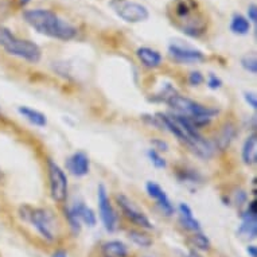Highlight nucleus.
I'll return each instance as SVG.
<instances>
[{
    "instance_id": "obj_1",
    "label": "nucleus",
    "mask_w": 257,
    "mask_h": 257,
    "mask_svg": "<svg viewBox=\"0 0 257 257\" xmlns=\"http://www.w3.org/2000/svg\"><path fill=\"white\" fill-rule=\"evenodd\" d=\"M23 19L38 34L58 41H72L78 34L76 26L65 21L58 14L47 9L26 10Z\"/></svg>"
},
{
    "instance_id": "obj_2",
    "label": "nucleus",
    "mask_w": 257,
    "mask_h": 257,
    "mask_svg": "<svg viewBox=\"0 0 257 257\" xmlns=\"http://www.w3.org/2000/svg\"><path fill=\"white\" fill-rule=\"evenodd\" d=\"M169 17L177 29L191 38H199L207 31L206 18L194 0H173Z\"/></svg>"
},
{
    "instance_id": "obj_3",
    "label": "nucleus",
    "mask_w": 257,
    "mask_h": 257,
    "mask_svg": "<svg viewBox=\"0 0 257 257\" xmlns=\"http://www.w3.org/2000/svg\"><path fill=\"white\" fill-rule=\"evenodd\" d=\"M167 105L174 110V113L185 116L193 122L197 130H202L213 121L219 113L218 108L205 105L201 102L195 101L193 98L182 96L179 93L174 94L173 97L167 101Z\"/></svg>"
},
{
    "instance_id": "obj_4",
    "label": "nucleus",
    "mask_w": 257,
    "mask_h": 257,
    "mask_svg": "<svg viewBox=\"0 0 257 257\" xmlns=\"http://www.w3.org/2000/svg\"><path fill=\"white\" fill-rule=\"evenodd\" d=\"M19 217L23 222L33 226L35 233L43 241L53 244L57 241V221L54 213L46 207H34L30 205H22L19 207Z\"/></svg>"
},
{
    "instance_id": "obj_5",
    "label": "nucleus",
    "mask_w": 257,
    "mask_h": 257,
    "mask_svg": "<svg viewBox=\"0 0 257 257\" xmlns=\"http://www.w3.org/2000/svg\"><path fill=\"white\" fill-rule=\"evenodd\" d=\"M0 47H3L7 54L29 63H38L42 59V50L37 43L30 39L18 38L3 26H0Z\"/></svg>"
},
{
    "instance_id": "obj_6",
    "label": "nucleus",
    "mask_w": 257,
    "mask_h": 257,
    "mask_svg": "<svg viewBox=\"0 0 257 257\" xmlns=\"http://www.w3.org/2000/svg\"><path fill=\"white\" fill-rule=\"evenodd\" d=\"M47 177L51 199L55 203L63 205L68 201L69 195V181L65 170L54 160L47 159Z\"/></svg>"
},
{
    "instance_id": "obj_7",
    "label": "nucleus",
    "mask_w": 257,
    "mask_h": 257,
    "mask_svg": "<svg viewBox=\"0 0 257 257\" xmlns=\"http://www.w3.org/2000/svg\"><path fill=\"white\" fill-rule=\"evenodd\" d=\"M108 5L117 17L126 23H142L150 18L147 7L134 0H109Z\"/></svg>"
},
{
    "instance_id": "obj_8",
    "label": "nucleus",
    "mask_w": 257,
    "mask_h": 257,
    "mask_svg": "<svg viewBox=\"0 0 257 257\" xmlns=\"http://www.w3.org/2000/svg\"><path fill=\"white\" fill-rule=\"evenodd\" d=\"M116 203L120 207L122 215L125 217L130 222L138 229H143V230H152L154 229V223L148 215L142 211L139 207L136 206L135 203L132 202L131 199L128 198L125 194H117L116 195Z\"/></svg>"
},
{
    "instance_id": "obj_9",
    "label": "nucleus",
    "mask_w": 257,
    "mask_h": 257,
    "mask_svg": "<svg viewBox=\"0 0 257 257\" xmlns=\"http://www.w3.org/2000/svg\"><path fill=\"white\" fill-rule=\"evenodd\" d=\"M97 205L98 215L104 229L108 233H114L118 229V215L112 205L108 190L102 183L97 187Z\"/></svg>"
},
{
    "instance_id": "obj_10",
    "label": "nucleus",
    "mask_w": 257,
    "mask_h": 257,
    "mask_svg": "<svg viewBox=\"0 0 257 257\" xmlns=\"http://www.w3.org/2000/svg\"><path fill=\"white\" fill-rule=\"evenodd\" d=\"M241 222L237 228V237L245 241H254L257 238V203L256 199L246 203L241 211Z\"/></svg>"
},
{
    "instance_id": "obj_11",
    "label": "nucleus",
    "mask_w": 257,
    "mask_h": 257,
    "mask_svg": "<svg viewBox=\"0 0 257 257\" xmlns=\"http://www.w3.org/2000/svg\"><path fill=\"white\" fill-rule=\"evenodd\" d=\"M169 55L178 63L195 65L206 59V55L198 49L190 46H183L181 43H171L169 46Z\"/></svg>"
},
{
    "instance_id": "obj_12",
    "label": "nucleus",
    "mask_w": 257,
    "mask_h": 257,
    "mask_svg": "<svg viewBox=\"0 0 257 257\" xmlns=\"http://www.w3.org/2000/svg\"><path fill=\"white\" fill-rule=\"evenodd\" d=\"M146 190H147L148 197L154 199L156 203V207L165 217H173L175 214V206L170 201L169 195L166 194V191L162 189V186L158 185L156 182L148 181L146 183Z\"/></svg>"
},
{
    "instance_id": "obj_13",
    "label": "nucleus",
    "mask_w": 257,
    "mask_h": 257,
    "mask_svg": "<svg viewBox=\"0 0 257 257\" xmlns=\"http://www.w3.org/2000/svg\"><path fill=\"white\" fill-rule=\"evenodd\" d=\"M238 135V130H237V125L233 121H225L222 125L219 126L218 132L215 134L214 140H211L213 144H214L215 151L223 152L226 151L232 143L234 142V139Z\"/></svg>"
},
{
    "instance_id": "obj_14",
    "label": "nucleus",
    "mask_w": 257,
    "mask_h": 257,
    "mask_svg": "<svg viewBox=\"0 0 257 257\" xmlns=\"http://www.w3.org/2000/svg\"><path fill=\"white\" fill-rule=\"evenodd\" d=\"M65 167L73 177H86L90 173V159L84 151H77L66 159Z\"/></svg>"
},
{
    "instance_id": "obj_15",
    "label": "nucleus",
    "mask_w": 257,
    "mask_h": 257,
    "mask_svg": "<svg viewBox=\"0 0 257 257\" xmlns=\"http://www.w3.org/2000/svg\"><path fill=\"white\" fill-rule=\"evenodd\" d=\"M178 211V223L183 230L189 232L190 234L195 232H201L202 226L201 222L194 217V213L191 210V207L185 202H181L175 209Z\"/></svg>"
},
{
    "instance_id": "obj_16",
    "label": "nucleus",
    "mask_w": 257,
    "mask_h": 257,
    "mask_svg": "<svg viewBox=\"0 0 257 257\" xmlns=\"http://www.w3.org/2000/svg\"><path fill=\"white\" fill-rule=\"evenodd\" d=\"M136 57L139 59V62L147 69H158L163 65V55L159 51L151 47L142 46L136 49Z\"/></svg>"
},
{
    "instance_id": "obj_17",
    "label": "nucleus",
    "mask_w": 257,
    "mask_h": 257,
    "mask_svg": "<svg viewBox=\"0 0 257 257\" xmlns=\"http://www.w3.org/2000/svg\"><path fill=\"white\" fill-rule=\"evenodd\" d=\"M102 257H130V248L121 240H108L100 246Z\"/></svg>"
},
{
    "instance_id": "obj_18",
    "label": "nucleus",
    "mask_w": 257,
    "mask_h": 257,
    "mask_svg": "<svg viewBox=\"0 0 257 257\" xmlns=\"http://www.w3.org/2000/svg\"><path fill=\"white\" fill-rule=\"evenodd\" d=\"M70 209L78 217L82 225L88 226V228H96V225H97V214L94 213L92 207H89L84 202H77L73 206H70Z\"/></svg>"
},
{
    "instance_id": "obj_19",
    "label": "nucleus",
    "mask_w": 257,
    "mask_h": 257,
    "mask_svg": "<svg viewBox=\"0 0 257 257\" xmlns=\"http://www.w3.org/2000/svg\"><path fill=\"white\" fill-rule=\"evenodd\" d=\"M241 158L246 166H254L257 163V135L253 132L245 139L241 150Z\"/></svg>"
},
{
    "instance_id": "obj_20",
    "label": "nucleus",
    "mask_w": 257,
    "mask_h": 257,
    "mask_svg": "<svg viewBox=\"0 0 257 257\" xmlns=\"http://www.w3.org/2000/svg\"><path fill=\"white\" fill-rule=\"evenodd\" d=\"M18 113L21 114L22 117L27 120L30 124H33L34 126L43 128V126L47 125V116L45 113H42L41 110L30 108L27 105H22L18 108Z\"/></svg>"
},
{
    "instance_id": "obj_21",
    "label": "nucleus",
    "mask_w": 257,
    "mask_h": 257,
    "mask_svg": "<svg viewBox=\"0 0 257 257\" xmlns=\"http://www.w3.org/2000/svg\"><path fill=\"white\" fill-rule=\"evenodd\" d=\"M177 178L182 185L187 186V187H197L203 182V177L201 175V173H198L197 170L191 169V167L178 169Z\"/></svg>"
},
{
    "instance_id": "obj_22",
    "label": "nucleus",
    "mask_w": 257,
    "mask_h": 257,
    "mask_svg": "<svg viewBox=\"0 0 257 257\" xmlns=\"http://www.w3.org/2000/svg\"><path fill=\"white\" fill-rule=\"evenodd\" d=\"M126 237H128V240L131 241L132 244L136 245L140 249H150L154 245L152 237L148 234L147 230H143V229H130L126 232Z\"/></svg>"
},
{
    "instance_id": "obj_23",
    "label": "nucleus",
    "mask_w": 257,
    "mask_h": 257,
    "mask_svg": "<svg viewBox=\"0 0 257 257\" xmlns=\"http://www.w3.org/2000/svg\"><path fill=\"white\" fill-rule=\"evenodd\" d=\"M190 245V249L197 250L199 253H207L211 250V241L210 238L201 230V232L191 233L187 238Z\"/></svg>"
},
{
    "instance_id": "obj_24",
    "label": "nucleus",
    "mask_w": 257,
    "mask_h": 257,
    "mask_svg": "<svg viewBox=\"0 0 257 257\" xmlns=\"http://www.w3.org/2000/svg\"><path fill=\"white\" fill-rule=\"evenodd\" d=\"M229 27L233 34L240 35V37L248 35L250 33V22L241 14H233Z\"/></svg>"
},
{
    "instance_id": "obj_25",
    "label": "nucleus",
    "mask_w": 257,
    "mask_h": 257,
    "mask_svg": "<svg viewBox=\"0 0 257 257\" xmlns=\"http://www.w3.org/2000/svg\"><path fill=\"white\" fill-rule=\"evenodd\" d=\"M63 217H65V219H66V223H68V228L70 234H72L73 237L80 236L81 230H82V223H81V221L78 219V217L73 213L70 206L63 207Z\"/></svg>"
},
{
    "instance_id": "obj_26",
    "label": "nucleus",
    "mask_w": 257,
    "mask_h": 257,
    "mask_svg": "<svg viewBox=\"0 0 257 257\" xmlns=\"http://www.w3.org/2000/svg\"><path fill=\"white\" fill-rule=\"evenodd\" d=\"M178 90L175 89V86H173L171 84L163 85V88L160 89L159 92L152 94L151 101L152 102H159V104H167L170 98L173 97L174 94H177Z\"/></svg>"
},
{
    "instance_id": "obj_27",
    "label": "nucleus",
    "mask_w": 257,
    "mask_h": 257,
    "mask_svg": "<svg viewBox=\"0 0 257 257\" xmlns=\"http://www.w3.org/2000/svg\"><path fill=\"white\" fill-rule=\"evenodd\" d=\"M241 68L249 74H256L257 73V58L256 54H246L241 58Z\"/></svg>"
},
{
    "instance_id": "obj_28",
    "label": "nucleus",
    "mask_w": 257,
    "mask_h": 257,
    "mask_svg": "<svg viewBox=\"0 0 257 257\" xmlns=\"http://www.w3.org/2000/svg\"><path fill=\"white\" fill-rule=\"evenodd\" d=\"M147 156L148 159H150V162L152 163V166L156 167V169L162 170L167 167V162H166V159L163 158V155H162L160 152L156 151V150H154V148H150V150H148Z\"/></svg>"
},
{
    "instance_id": "obj_29",
    "label": "nucleus",
    "mask_w": 257,
    "mask_h": 257,
    "mask_svg": "<svg viewBox=\"0 0 257 257\" xmlns=\"http://www.w3.org/2000/svg\"><path fill=\"white\" fill-rule=\"evenodd\" d=\"M232 199L237 207H242L248 203V194L242 189H237L232 194Z\"/></svg>"
},
{
    "instance_id": "obj_30",
    "label": "nucleus",
    "mask_w": 257,
    "mask_h": 257,
    "mask_svg": "<svg viewBox=\"0 0 257 257\" xmlns=\"http://www.w3.org/2000/svg\"><path fill=\"white\" fill-rule=\"evenodd\" d=\"M205 76L202 73L198 72V70H194V72H190V74L187 76V82H189L190 86H199L205 82Z\"/></svg>"
},
{
    "instance_id": "obj_31",
    "label": "nucleus",
    "mask_w": 257,
    "mask_h": 257,
    "mask_svg": "<svg viewBox=\"0 0 257 257\" xmlns=\"http://www.w3.org/2000/svg\"><path fill=\"white\" fill-rule=\"evenodd\" d=\"M205 81H206L207 88L211 89V90H218V89L222 88V80H221L217 74L210 73V74L207 76V80Z\"/></svg>"
},
{
    "instance_id": "obj_32",
    "label": "nucleus",
    "mask_w": 257,
    "mask_h": 257,
    "mask_svg": "<svg viewBox=\"0 0 257 257\" xmlns=\"http://www.w3.org/2000/svg\"><path fill=\"white\" fill-rule=\"evenodd\" d=\"M151 146L154 150H156L158 152H167L169 151V143L163 139H158V138H154L151 140Z\"/></svg>"
},
{
    "instance_id": "obj_33",
    "label": "nucleus",
    "mask_w": 257,
    "mask_h": 257,
    "mask_svg": "<svg viewBox=\"0 0 257 257\" xmlns=\"http://www.w3.org/2000/svg\"><path fill=\"white\" fill-rule=\"evenodd\" d=\"M244 100L245 102L248 104L253 110L257 109V97H256V93L253 92H245L244 93Z\"/></svg>"
},
{
    "instance_id": "obj_34",
    "label": "nucleus",
    "mask_w": 257,
    "mask_h": 257,
    "mask_svg": "<svg viewBox=\"0 0 257 257\" xmlns=\"http://www.w3.org/2000/svg\"><path fill=\"white\" fill-rule=\"evenodd\" d=\"M246 19H248L249 22H252V23H256L257 22V6L253 3V5H250L248 7V11H246Z\"/></svg>"
},
{
    "instance_id": "obj_35",
    "label": "nucleus",
    "mask_w": 257,
    "mask_h": 257,
    "mask_svg": "<svg viewBox=\"0 0 257 257\" xmlns=\"http://www.w3.org/2000/svg\"><path fill=\"white\" fill-rule=\"evenodd\" d=\"M50 257H69V252L66 250V249L57 248L55 250H53Z\"/></svg>"
},
{
    "instance_id": "obj_36",
    "label": "nucleus",
    "mask_w": 257,
    "mask_h": 257,
    "mask_svg": "<svg viewBox=\"0 0 257 257\" xmlns=\"http://www.w3.org/2000/svg\"><path fill=\"white\" fill-rule=\"evenodd\" d=\"M245 252L249 257H257V246L254 244H248L245 248Z\"/></svg>"
},
{
    "instance_id": "obj_37",
    "label": "nucleus",
    "mask_w": 257,
    "mask_h": 257,
    "mask_svg": "<svg viewBox=\"0 0 257 257\" xmlns=\"http://www.w3.org/2000/svg\"><path fill=\"white\" fill-rule=\"evenodd\" d=\"M178 257H191L189 253H185V252H178Z\"/></svg>"
},
{
    "instance_id": "obj_38",
    "label": "nucleus",
    "mask_w": 257,
    "mask_h": 257,
    "mask_svg": "<svg viewBox=\"0 0 257 257\" xmlns=\"http://www.w3.org/2000/svg\"><path fill=\"white\" fill-rule=\"evenodd\" d=\"M31 2V0H19V3H21V6H27Z\"/></svg>"
},
{
    "instance_id": "obj_39",
    "label": "nucleus",
    "mask_w": 257,
    "mask_h": 257,
    "mask_svg": "<svg viewBox=\"0 0 257 257\" xmlns=\"http://www.w3.org/2000/svg\"><path fill=\"white\" fill-rule=\"evenodd\" d=\"M143 257H152V256H143Z\"/></svg>"
}]
</instances>
